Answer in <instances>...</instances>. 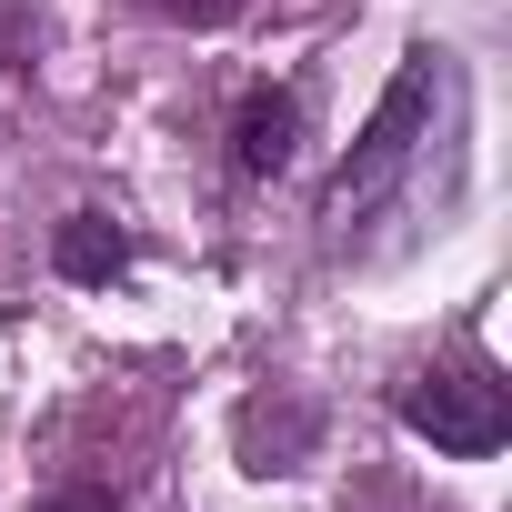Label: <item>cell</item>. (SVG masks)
Returning <instances> with one entry per match:
<instances>
[{"instance_id": "cell-1", "label": "cell", "mask_w": 512, "mask_h": 512, "mask_svg": "<svg viewBox=\"0 0 512 512\" xmlns=\"http://www.w3.org/2000/svg\"><path fill=\"white\" fill-rule=\"evenodd\" d=\"M432 91H442V61L412 51L402 81L382 91V111L362 121V141H352V161H342V181H332V211H362V201H382V191L402 181V161H412L422 131H432Z\"/></svg>"}, {"instance_id": "cell-2", "label": "cell", "mask_w": 512, "mask_h": 512, "mask_svg": "<svg viewBox=\"0 0 512 512\" xmlns=\"http://www.w3.org/2000/svg\"><path fill=\"white\" fill-rule=\"evenodd\" d=\"M402 422H412L432 452H462V462H482V452H502V432H512V402H502V382L472 362V372H422V382H402Z\"/></svg>"}, {"instance_id": "cell-3", "label": "cell", "mask_w": 512, "mask_h": 512, "mask_svg": "<svg viewBox=\"0 0 512 512\" xmlns=\"http://www.w3.org/2000/svg\"><path fill=\"white\" fill-rule=\"evenodd\" d=\"M292 141H302L292 91H251V101H241V121H231V161H241L251 181H272V171L292 161Z\"/></svg>"}, {"instance_id": "cell-4", "label": "cell", "mask_w": 512, "mask_h": 512, "mask_svg": "<svg viewBox=\"0 0 512 512\" xmlns=\"http://www.w3.org/2000/svg\"><path fill=\"white\" fill-rule=\"evenodd\" d=\"M51 262H61L71 282H111V272L131 262V241H121L101 211H71V221H61V241H51Z\"/></svg>"}, {"instance_id": "cell-5", "label": "cell", "mask_w": 512, "mask_h": 512, "mask_svg": "<svg viewBox=\"0 0 512 512\" xmlns=\"http://www.w3.org/2000/svg\"><path fill=\"white\" fill-rule=\"evenodd\" d=\"M241 442H251V472H272V452H302V442H312V412H302V402H282V412L251 402V412H241Z\"/></svg>"}, {"instance_id": "cell-6", "label": "cell", "mask_w": 512, "mask_h": 512, "mask_svg": "<svg viewBox=\"0 0 512 512\" xmlns=\"http://www.w3.org/2000/svg\"><path fill=\"white\" fill-rule=\"evenodd\" d=\"M41 512H121V502H111V492H91V482H71V492H51Z\"/></svg>"}, {"instance_id": "cell-7", "label": "cell", "mask_w": 512, "mask_h": 512, "mask_svg": "<svg viewBox=\"0 0 512 512\" xmlns=\"http://www.w3.org/2000/svg\"><path fill=\"white\" fill-rule=\"evenodd\" d=\"M161 11H191V21H221V11H231V0H161Z\"/></svg>"}]
</instances>
